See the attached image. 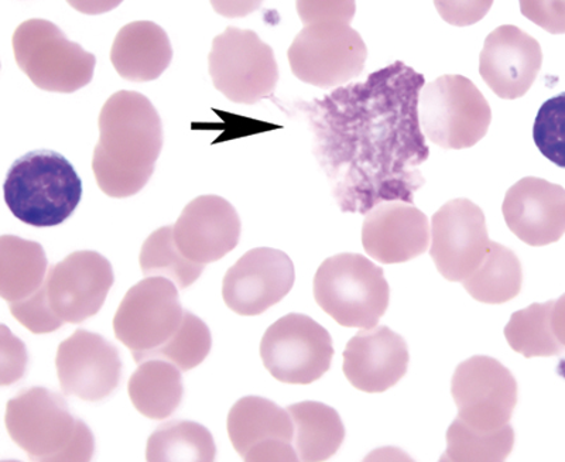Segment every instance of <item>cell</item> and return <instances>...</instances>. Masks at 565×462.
Listing matches in <instances>:
<instances>
[{"instance_id":"obj_35","label":"cell","mask_w":565,"mask_h":462,"mask_svg":"<svg viewBox=\"0 0 565 462\" xmlns=\"http://www.w3.org/2000/svg\"><path fill=\"white\" fill-rule=\"evenodd\" d=\"M438 14L451 26L467 28L481 22L493 0H434Z\"/></svg>"},{"instance_id":"obj_7","label":"cell","mask_w":565,"mask_h":462,"mask_svg":"<svg viewBox=\"0 0 565 462\" xmlns=\"http://www.w3.org/2000/svg\"><path fill=\"white\" fill-rule=\"evenodd\" d=\"M209 64L214 87L232 103H259L279 82L274 49L252 30L228 28L216 36Z\"/></svg>"},{"instance_id":"obj_21","label":"cell","mask_w":565,"mask_h":462,"mask_svg":"<svg viewBox=\"0 0 565 462\" xmlns=\"http://www.w3.org/2000/svg\"><path fill=\"white\" fill-rule=\"evenodd\" d=\"M411 355L406 341L386 325L362 329L344 351V374L353 388L382 394L406 375Z\"/></svg>"},{"instance_id":"obj_13","label":"cell","mask_w":565,"mask_h":462,"mask_svg":"<svg viewBox=\"0 0 565 462\" xmlns=\"http://www.w3.org/2000/svg\"><path fill=\"white\" fill-rule=\"evenodd\" d=\"M114 269L105 256L79 250L49 270V301L64 323L79 324L98 313L114 286Z\"/></svg>"},{"instance_id":"obj_28","label":"cell","mask_w":565,"mask_h":462,"mask_svg":"<svg viewBox=\"0 0 565 462\" xmlns=\"http://www.w3.org/2000/svg\"><path fill=\"white\" fill-rule=\"evenodd\" d=\"M553 308L554 300H550L543 304L534 303L512 314L504 326V336L514 353L523 355L524 358L556 356L564 353V346L553 333Z\"/></svg>"},{"instance_id":"obj_6","label":"cell","mask_w":565,"mask_h":462,"mask_svg":"<svg viewBox=\"0 0 565 462\" xmlns=\"http://www.w3.org/2000/svg\"><path fill=\"white\" fill-rule=\"evenodd\" d=\"M418 123L434 144L472 148L486 138L492 110L476 84L462 75H443L424 85L417 98Z\"/></svg>"},{"instance_id":"obj_22","label":"cell","mask_w":565,"mask_h":462,"mask_svg":"<svg viewBox=\"0 0 565 462\" xmlns=\"http://www.w3.org/2000/svg\"><path fill=\"white\" fill-rule=\"evenodd\" d=\"M173 60L168 33L153 22L126 24L116 34L110 62L120 77L134 83L158 79Z\"/></svg>"},{"instance_id":"obj_27","label":"cell","mask_w":565,"mask_h":462,"mask_svg":"<svg viewBox=\"0 0 565 462\" xmlns=\"http://www.w3.org/2000/svg\"><path fill=\"white\" fill-rule=\"evenodd\" d=\"M215 441L204 426L194 421H171L149 437L146 460L150 462H211Z\"/></svg>"},{"instance_id":"obj_30","label":"cell","mask_w":565,"mask_h":462,"mask_svg":"<svg viewBox=\"0 0 565 462\" xmlns=\"http://www.w3.org/2000/svg\"><path fill=\"white\" fill-rule=\"evenodd\" d=\"M514 431L511 425L494 433H482L463 423L459 417L447 430V451L441 461L501 462L512 453Z\"/></svg>"},{"instance_id":"obj_40","label":"cell","mask_w":565,"mask_h":462,"mask_svg":"<svg viewBox=\"0 0 565 462\" xmlns=\"http://www.w3.org/2000/svg\"><path fill=\"white\" fill-rule=\"evenodd\" d=\"M552 326L558 343L565 348V294L558 300H554Z\"/></svg>"},{"instance_id":"obj_18","label":"cell","mask_w":565,"mask_h":462,"mask_svg":"<svg viewBox=\"0 0 565 462\" xmlns=\"http://www.w3.org/2000/svg\"><path fill=\"white\" fill-rule=\"evenodd\" d=\"M542 64L537 40L522 29L503 24L486 39L479 74L499 98L518 99L532 88Z\"/></svg>"},{"instance_id":"obj_5","label":"cell","mask_w":565,"mask_h":462,"mask_svg":"<svg viewBox=\"0 0 565 462\" xmlns=\"http://www.w3.org/2000/svg\"><path fill=\"white\" fill-rule=\"evenodd\" d=\"M12 44L19 68L43 92L71 94L93 82L95 55L71 42L49 20L23 22L14 32Z\"/></svg>"},{"instance_id":"obj_17","label":"cell","mask_w":565,"mask_h":462,"mask_svg":"<svg viewBox=\"0 0 565 462\" xmlns=\"http://www.w3.org/2000/svg\"><path fill=\"white\" fill-rule=\"evenodd\" d=\"M431 227L427 215L407 201H383L362 225L365 253L383 265L406 264L426 253Z\"/></svg>"},{"instance_id":"obj_39","label":"cell","mask_w":565,"mask_h":462,"mask_svg":"<svg viewBox=\"0 0 565 462\" xmlns=\"http://www.w3.org/2000/svg\"><path fill=\"white\" fill-rule=\"evenodd\" d=\"M71 8L83 14H104L119 7L124 0H67Z\"/></svg>"},{"instance_id":"obj_15","label":"cell","mask_w":565,"mask_h":462,"mask_svg":"<svg viewBox=\"0 0 565 462\" xmlns=\"http://www.w3.org/2000/svg\"><path fill=\"white\" fill-rule=\"evenodd\" d=\"M228 434L236 453L247 462L299 460L289 411L259 396L236 401L228 416Z\"/></svg>"},{"instance_id":"obj_23","label":"cell","mask_w":565,"mask_h":462,"mask_svg":"<svg viewBox=\"0 0 565 462\" xmlns=\"http://www.w3.org/2000/svg\"><path fill=\"white\" fill-rule=\"evenodd\" d=\"M295 425L296 453L300 461L331 459L345 440V427L335 409L320 401H301L287 409Z\"/></svg>"},{"instance_id":"obj_2","label":"cell","mask_w":565,"mask_h":462,"mask_svg":"<svg viewBox=\"0 0 565 462\" xmlns=\"http://www.w3.org/2000/svg\"><path fill=\"white\" fill-rule=\"evenodd\" d=\"M8 433L30 460L87 462L95 450L94 436L77 419L62 396L44 388L22 391L9 400L4 417Z\"/></svg>"},{"instance_id":"obj_9","label":"cell","mask_w":565,"mask_h":462,"mask_svg":"<svg viewBox=\"0 0 565 462\" xmlns=\"http://www.w3.org/2000/svg\"><path fill=\"white\" fill-rule=\"evenodd\" d=\"M184 313L173 281L146 278L126 293L116 311V339L128 346L136 363H143L177 333Z\"/></svg>"},{"instance_id":"obj_10","label":"cell","mask_w":565,"mask_h":462,"mask_svg":"<svg viewBox=\"0 0 565 462\" xmlns=\"http://www.w3.org/2000/svg\"><path fill=\"white\" fill-rule=\"evenodd\" d=\"M334 346L324 326L309 315L291 313L267 329L260 358L275 379L310 385L330 369Z\"/></svg>"},{"instance_id":"obj_11","label":"cell","mask_w":565,"mask_h":462,"mask_svg":"<svg viewBox=\"0 0 565 462\" xmlns=\"http://www.w3.org/2000/svg\"><path fill=\"white\" fill-rule=\"evenodd\" d=\"M451 394L463 423L482 433H494L512 419L518 382L499 361L477 355L454 372Z\"/></svg>"},{"instance_id":"obj_14","label":"cell","mask_w":565,"mask_h":462,"mask_svg":"<svg viewBox=\"0 0 565 462\" xmlns=\"http://www.w3.org/2000/svg\"><path fill=\"white\" fill-rule=\"evenodd\" d=\"M295 280V265L289 256L277 249L256 248L226 272L222 298L235 313L259 315L285 299Z\"/></svg>"},{"instance_id":"obj_32","label":"cell","mask_w":565,"mask_h":462,"mask_svg":"<svg viewBox=\"0 0 565 462\" xmlns=\"http://www.w3.org/2000/svg\"><path fill=\"white\" fill-rule=\"evenodd\" d=\"M533 139L544 158L565 169V93L547 99L539 109Z\"/></svg>"},{"instance_id":"obj_26","label":"cell","mask_w":565,"mask_h":462,"mask_svg":"<svg viewBox=\"0 0 565 462\" xmlns=\"http://www.w3.org/2000/svg\"><path fill=\"white\" fill-rule=\"evenodd\" d=\"M522 283L521 260L512 249L493 240L481 266L462 281L471 298L486 304H503L518 298Z\"/></svg>"},{"instance_id":"obj_8","label":"cell","mask_w":565,"mask_h":462,"mask_svg":"<svg viewBox=\"0 0 565 462\" xmlns=\"http://www.w3.org/2000/svg\"><path fill=\"white\" fill-rule=\"evenodd\" d=\"M292 74L318 88H335L350 83L365 68L367 49L350 24H307L289 49Z\"/></svg>"},{"instance_id":"obj_38","label":"cell","mask_w":565,"mask_h":462,"mask_svg":"<svg viewBox=\"0 0 565 462\" xmlns=\"http://www.w3.org/2000/svg\"><path fill=\"white\" fill-rule=\"evenodd\" d=\"M264 2L265 0H211L215 12L228 19L249 17Z\"/></svg>"},{"instance_id":"obj_33","label":"cell","mask_w":565,"mask_h":462,"mask_svg":"<svg viewBox=\"0 0 565 462\" xmlns=\"http://www.w3.org/2000/svg\"><path fill=\"white\" fill-rule=\"evenodd\" d=\"M10 311L20 324L34 334H47L62 329L64 320L60 319L50 305L45 281L42 288L29 298L10 303Z\"/></svg>"},{"instance_id":"obj_3","label":"cell","mask_w":565,"mask_h":462,"mask_svg":"<svg viewBox=\"0 0 565 462\" xmlns=\"http://www.w3.org/2000/svg\"><path fill=\"white\" fill-rule=\"evenodd\" d=\"M3 193L14 217L35 228H49L73 215L83 197V183L64 155L35 150L12 164Z\"/></svg>"},{"instance_id":"obj_24","label":"cell","mask_w":565,"mask_h":462,"mask_svg":"<svg viewBox=\"0 0 565 462\" xmlns=\"http://www.w3.org/2000/svg\"><path fill=\"white\" fill-rule=\"evenodd\" d=\"M179 366L164 359H146L130 376V400L140 415L151 420L168 419L183 400Z\"/></svg>"},{"instance_id":"obj_20","label":"cell","mask_w":565,"mask_h":462,"mask_svg":"<svg viewBox=\"0 0 565 462\" xmlns=\"http://www.w3.org/2000/svg\"><path fill=\"white\" fill-rule=\"evenodd\" d=\"M509 229L530 246L557 243L565 234V190L547 180L524 178L504 195Z\"/></svg>"},{"instance_id":"obj_29","label":"cell","mask_w":565,"mask_h":462,"mask_svg":"<svg viewBox=\"0 0 565 462\" xmlns=\"http://www.w3.org/2000/svg\"><path fill=\"white\" fill-rule=\"evenodd\" d=\"M140 269L146 278H166L179 289H186L199 280L204 265L191 262L177 248L173 227L154 230L140 250Z\"/></svg>"},{"instance_id":"obj_34","label":"cell","mask_w":565,"mask_h":462,"mask_svg":"<svg viewBox=\"0 0 565 462\" xmlns=\"http://www.w3.org/2000/svg\"><path fill=\"white\" fill-rule=\"evenodd\" d=\"M302 23L341 22L350 24L356 13L355 0H296Z\"/></svg>"},{"instance_id":"obj_1","label":"cell","mask_w":565,"mask_h":462,"mask_svg":"<svg viewBox=\"0 0 565 462\" xmlns=\"http://www.w3.org/2000/svg\"><path fill=\"white\" fill-rule=\"evenodd\" d=\"M163 148L158 110L145 95L119 92L99 114V140L93 170L103 193L128 198L149 183Z\"/></svg>"},{"instance_id":"obj_37","label":"cell","mask_w":565,"mask_h":462,"mask_svg":"<svg viewBox=\"0 0 565 462\" xmlns=\"http://www.w3.org/2000/svg\"><path fill=\"white\" fill-rule=\"evenodd\" d=\"M28 364L26 346L2 325V385L7 386L24 375Z\"/></svg>"},{"instance_id":"obj_36","label":"cell","mask_w":565,"mask_h":462,"mask_svg":"<svg viewBox=\"0 0 565 462\" xmlns=\"http://www.w3.org/2000/svg\"><path fill=\"white\" fill-rule=\"evenodd\" d=\"M530 22L552 34H565V0H519Z\"/></svg>"},{"instance_id":"obj_31","label":"cell","mask_w":565,"mask_h":462,"mask_svg":"<svg viewBox=\"0 0 565 462\" xmlns=\"http://www.w3.org/2000/svg\"><path fill=\"white\" fill-rule=\"evenodd\" d=\"M212 340L209 326L190 311H185L183 323L177 333L146 359H164L190 370L204 363L211 351ZM145 359V361H146Z\"/></svg>"},{"instance_id":"obj_19","label":"cell","mask_w":565,"mask_h":462,"mask_svg":"<svg viewBox=\"0 0 565 462\" xmlns=\"http://www.w3.org/2000/svg\"><path fill=\"white\" fill-rule=\"evenodd\" d=\"M180 253L191 262L209 265L236 248L241 219L228 201L218 195H203L191 201L173 227Z\"/></svg>"},{"instance_id":"obj_12","label":"cell","mask_w":565,"mask_h":462,"mask_svg":"<svg viewBox=\"0 0 565 462\" xmlns=\"http://www.w3.org/2000/svg\"><path fill=\"white\" fill-rule=\"evenodd\" d=\"M489 244L486 214L471 200L448 201L433 215L430 256L444 279L462 283L481 266Z\"/></svg>"},{"instance_id":"obj_4","label":"cell","mask_w":565,"mask_h":462,"mask_svg":"<svg viewBox=\"0 0 565 462\" xmlns=\"http://www.w3.org/2000/svg\"><path fill=\"white\" fill-rule=\"evenodd\" d=\"M383 269L360 254H340L322 262L315 276V299L338 324L372 329L388 308Z\"/></svg>"},{"instance_id":"obj_16","label":"cell","mask_w":565,"mask_h":462,"mask_svg":"<svg viewBox=\"0 0 565 462\" xmlns=\"http://www.w3.org/2000/svg\"><path fill=\"white\" fill-rule=\"evenodd\" d=\"M55 366L64 394L85 401L108 398L122 376L116 346L85 330L75 331L60 344Z\"/></svg>"},{"instance_id":"obj_25","label":"cell","mask_w":565,"mask_h":462,"mask_svg":"<svg viewBox=\"0 0 565 462\" xmlns=\"http://www.w3.org/2000/svg\"><path fill=\"white\" fill-rule=\"evenodd\" d=\"M47 265L42 245L3 235L0 238V296L14 303L34 294L47 278Z\"/></svg>"}]
</instances>
